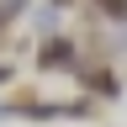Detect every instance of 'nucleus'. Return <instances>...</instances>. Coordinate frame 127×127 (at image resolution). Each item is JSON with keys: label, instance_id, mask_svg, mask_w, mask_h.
<instances>
[]
</instances>
